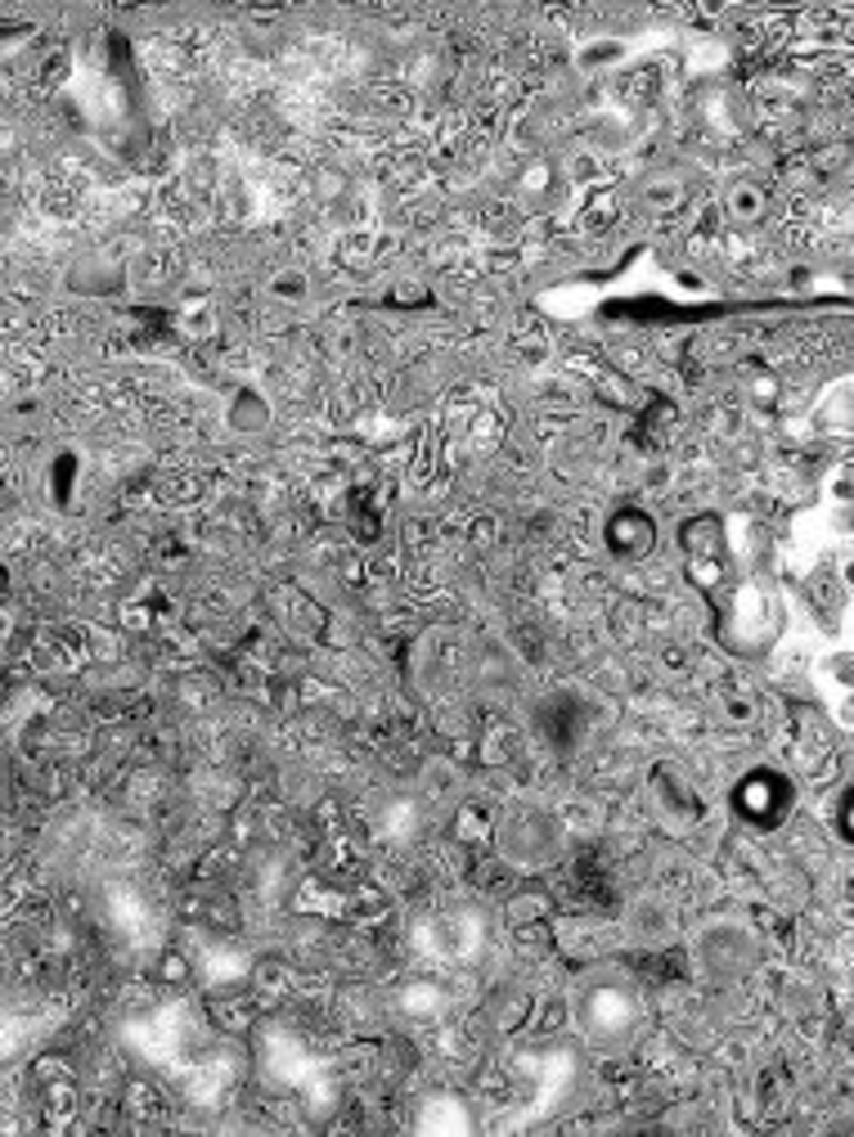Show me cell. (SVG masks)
<instances>
[{"instance_id": "obj_1", "label": "cell", "mask_w": 854, "mask_h": 1137, "mask_svg": "<svg viewBox=\"0 0 854 1137\" xmlns=\"http://www.w3.org/2000/svg\"><path fill=\"white\" fill-rule=\"evenodd\" d=\"M499 850L508 859H517L522 868H536V863L558 854V823L545 810H517L499 828Z\"/></svg>"}, {"instance_id": "obj_2", "label": "cell", "mask_w": 854, "mask_h": 1137, "mask_svg": "<svg viewBox=\"0 0 854 1137\" xmlns=\"http://www.w3.org/2000/svg\"><path fill=\"white\" fill-rule=\"evenodd\" d=\"M702 958H706V967H711L715 976H737V971L752 967L756 945L746 940L742 931H733V927H719V931H711V936H706Z\"/></svg>"}, {"instance_id": "obj_3", "label": "cell", "mask_w": 854, "mask_h": 1137, "mask_svg": "<svg viewBox=\"0 0 854 1137\" xmlns=\"http://www.w3.org/2000/svg\"><path fill=\"white\" fill-rule=\"evenodd\" d=\"M607 544L616 553H644L653 548V517L644 513H620L612 526H607Z\"/></svg>"}, {"instance_id": "obj_4", "label": "cell", "mask_w": 854, "mask_h": 1137, "mask_svg": "<svg viewBox=\"0 0 854 1137\" xmlns=\"http://www.w3.org/2000/svg\"><path fill=\"white\" fill-rule=\"evenodd\" d=\"M235 427H244V432H248V427H266V405H261L252 392H244V396H239V409H235Z\"/></svg>"}, {"instance_id": "obj_5", "label": "cell", "mask_w": 854, "mask_h": 1137, "mask_svg": "<svg viewBox=\"0 0 854 1137\" xmlns=\"http://www.w3.org/2000/svg\"><path fill=\"white\" fill-rule=\"evenodd\" d=\"M275 293H279V297H301V293H306V279H301V275H279V279H275Z\"/></svg>"}]
</instances>
